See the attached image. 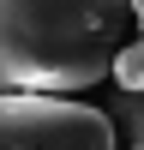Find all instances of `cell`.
Wrapping results in <instances>:
<instances>
[{
	"mask_svg": "<svg viewBox=\"0 0 144 150\" xmlns=\"http://www.w3.org/2000/svg\"><path fill=\"white\" fill-rule=\"evenodd\" d=\"M132 36L138 0H0V90H90Z\"/></svg>",
	"mask_w": 144,
	"mask_h": 150,
	"instance_id": "1",
	"label": "cell"
},
{
	"mask_svg": "<svg viewBox=\"0 0 144 150\" xmlns=\"http://www.w3.org/2000/svg\"><path fill=\"white\" fill-rule=\"evenodd\" d=\"M0 150H120L102 108L36 90H0Z\"/></svg>",
	"mask_w": 144,
	"mask_h": 150,
	"instance_id": "2",
	"label": "cell"
},
{
	"mask_svg": "<svg viewBox=\"0 0 144 150\" xmlns=\"http://www.w3.org/2000/svg\"><path fill=\"white\" fill-rule=\"evenodd\" d=\"M108 72H114V84H120V90H138V84H144V48H138V36L114 48V60H108Z\"/></svg>",
	"mask_w": 144,
	"mask_h": 150,
	"instance_id": "3",
	"label": "cell"
},
{
	"mask_svg": "<svg viewBox=\"0 0 144 150\" xmlns=\"http://www.w3.org/2000/svg\"><path fill=\"white\" fill-rule=\"evenodd\" d=\"M114 120H120V144H126V150H144V102H138V90H120Z\"/></svg>",
	"mask_w": 144,
	"mask_h": 150,
	"instance_id": "4",
	"label": "cell"
}]
</instances>
